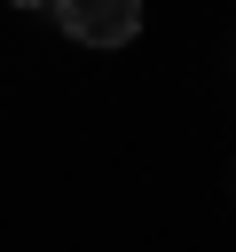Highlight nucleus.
Listing matches in <instances>:
<instances>
[{
  "mask_svg": "<svg viewBox=\"0 0 236 252\" xmlns=\"http://www.w3.org/2000/svg\"><path fill=\"white\" fill-rule=\"evenodd\" d=\"M55 8H63V32L87 47H126L142 32V0H55Z\"/></svg>",
  "mask_w": 236,
  "mask_h": 252,
  "instance_id": "f257e3e1",
  "label": "nucleus"
},
{
  "mask_svg": "<svg viewBox=\"0 0 236 252\" xmlns=\"http://www.w3.org/2000/svg\"><path fill=\"white\" fill-rule=\"evenodd\" d=\"M24 8H31V0H24Z\"/></svg>",
  "mask_w": 236,
  "mask_h": 252,
  "instance_id": "f03ea898",
  "label": "nucleus"
}]
</instances>
